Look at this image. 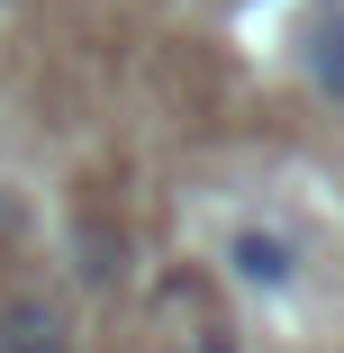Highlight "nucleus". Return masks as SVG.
I'll list each match as a JSON object with an SVG mask.
<instances>
[{
	"mask_svg": "<svg viewBox=\"0 0 344 353\" xmlns=\"http://www.w3.org/2000/svg\"><path fill=\"white\" fill-rule=\"evenodd\" d=\"M218 263H227L236 290H254V299L299 290V236H290V227H272V218H236V227L218 236Z\"/></svg>",
	"mask_w": 344,
	"mask_h": 353,
	"instance_id": "obj_1",
	"label": "nucleus"
},
{
	"mask_svg": "<svg viewBox=\"0 0 344 353\" xmlns=\"http://www.w3.org/2000/svg\"><path fill=\"white\" fill-rule=\"evenodd\" d=\"M299 73L317 100L344 109V0H317V10L299 19Z\"/></svg>",
	"mask_w": 344,
	"mask_h": 353,
	"instance_id": "obj_2",
	"label": "nucleus"
},
{
	"mask_svg": "<svg viewBox=\"0 0 344 353\" xmlns=\"http://www.w3.org/2000/svg\"><path fill=\"white\" fill-rule=\"evenodd\" d=\"M0 353H73V326H63L54 299H10L0 308Z\"/></svg>",
	"mask_w": 344,
	"mask_h": 353,
	"instance_id": "obj_3",
	"label": "nucleus"
},
{
	"mask_svg": "<svg viewBox=\"0 0 344 353\" xmlns=\"http://www.w3.org/2000/svg\"><path fill=\"white\" fill-rule=\"evenodd\" d=\"M73 272L91 281V290H118V272H127V236L109 218H73Z\"/></svg>",
	"mask_w": 344,
	"mask_h": 353,
	"instance_id": "obj_4",
	"label": "nucleus"
}]
</instances>
